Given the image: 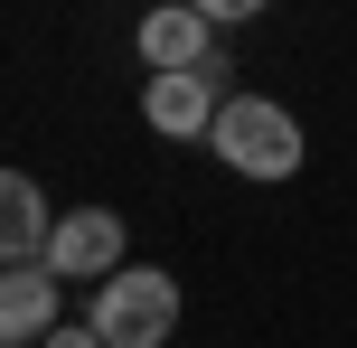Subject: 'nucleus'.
<instances>
[{
  "mask_svg": "<svg viewBox=\"0 0 357 348\" xmlns=\"http://www.w3.org/2000/svg\"><path fill=\"white\" fill-rule=\"evenodd\" d=\"M216 19L207 10H197V0H169V10H151L142 19V38H132V47H142V66L151 75H169V66H207V56H216Z\"/></svg>",
  "mask_w": 357,
  "mask_h": 348,
  "instance_id": "nucleus-5",
  "label": "nucleus"
},
{
  "mask_svg": "<svg viewBox=\"0 0 357 348\" xmlns=\"http://www.w3.org/2000/svg\"><path fill=\"white\" fill-rule=\"evenodd\" d=\"M207 151L235 169V179H291V169H301V123H291L273 94H226Z\"/></svg>",
  "mask_w": 357,
  "mask_h": 348,
  "instance_id": "nucleus-1",
  "label": "nucleus"
},
{
  "mask_svg": "<svg viewBox=\"0 0 357 348\" xmlns=\"http://www.w3.org/2000/svg\"><path fill=\"white\" fill-rule=\"evenodd\" d=\"M197 10H207V19H254L264 0H197Z\"/></svg>",
  "mask_w": 357,
  "mask_h": 348,
  "instance_id": "nucleus-9",
  "label": "nucleus"
},
{
  "mask_svg": "<svg viewBox=\"0 0 357 348\" xmlns=\"http://www.w3.org/2000/svg\"><path fill=\"white\" fill-rule=\"evenodd\" d=\"M38 348H104V330H94V320H56Z\"/></svg>",
  "mask_w": 357,
  "mask_h": 348,
  "instance_id": "nucleus-8",
  "label": "nucleus"
},
{
  "mask_svg": "<svg viewBox=\"0 0 357 348\" xmlns=\"http://www.w3.org/2000/svg\"><path fill=\"white\" fill-rule=\"evenodd\" d=\"M216 113H226V56H207V66H169L142 85V123L160 132V142H207Z\"/></svg>",
  "mask_w": 357,
  "mask_h": 348,
  "instance_id": "nucleus-3",
  "label": "nucleus"
},
{
  "mask_svg": "<svg viewBox=\"0 0 357 348\" xmlns=\"http://www.w3.org/2000/svg\"><path fill=\"white\" fill-rule=\"evenodd\" d=\"M85 320L104 330V348H160L178 330V282L160 273V264H123V273L94 282Z\"/></svg>",
  "mask_w": 357,
  "mask_h": 348,
  "instance_id": "nucleus-2",
  "label": "nucleus"
},
{
  "mask_svg": "<svg viewBox=\"0 0 357 348\" xmlns=\"http://www.w3.org/2000/svg\"><path fill=\"white\" fill-rule=\"evenodd\" d=\"M56 264H10V282H0V348H38L56 330Z\"/></svg>",
  "mask_w": 357,
  "mask_h": 348,
  "instance_id": "nucleus-6",
  "label": "nucleus"
},
{
  "mask_svg": "<svg viewBox=\"0 0 357 348\" xmlns=\"http://www.w3.org/2000/svg\"><path fill=\"white\" fill-rule=\"evenodd\" d=\"M47 264H56L66 282L123 273V217H113V207H66V217H56V236H47Z\"/></svg>",
  "mask_w": 357,
  "mask_h": 348,
  "instance_id": "nucleus-4",
  "label": "nucleus"
},
{
  "mask_svg": "<svg viewBox=\"0 0 357 348\" xmlns=\"http://www.w3.org/2000/svg\"><path fill=\"white\" fill-rule=\"evenodd\" d=\"M47 236H56V217H47V198H38V179L10 169V179H0V255L10 264H47Z\"/></svg>",
  "mask_w": 357,
  "mask_h": 348,
  "instance_id": "nucleus-7",
  "label": "nucleus"
}]
</instances>
